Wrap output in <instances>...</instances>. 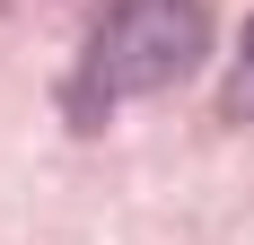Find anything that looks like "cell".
<instances>
[{"mask_svg": "<svg viewBox=\"0 0 254 245\" xmlns=\"http://www.w3.org/2000/svg\"><path fill=\"white\" fill-rule=\"evenodd\" d=\"M202 53H210L202 0H105V18L88 26V61H79V105L158 97Z\"/></svg>", "mask_w": 254, "mask_h": 245, "instance_id": "obj_1", "label": "cell"}, {"mask_svg": "<svg viewBox=\"0 0 254 245\" xmlns=\"http://www.w3.org/2000/svg\"><path fill=\"white\" fill-rule=\"evenodd\" d=\"M219 114H228V122H254V18H246V44H237V61H228Z\"/></svg>", "mask_w": 254, "mask_h": 245, "instance_id": "obj_2", "label": "cell"}]
</instances>
